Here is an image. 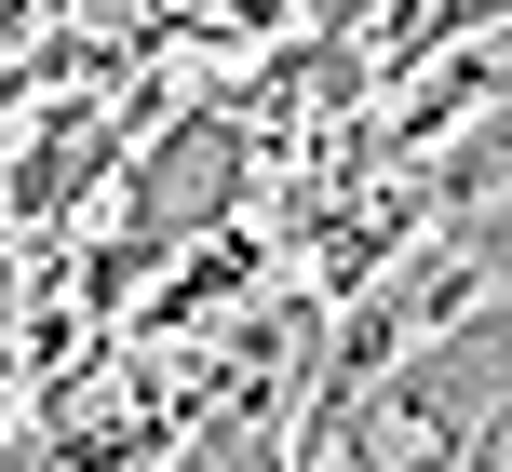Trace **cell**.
<instances>
[{
  "mask_svg": "<svg viewBox=\"0 0 512 472\" xmlns=\"http://www.w3.org/2000/svg\"><path fill=\"white\" fill-rule=\"evenodd\" d=\"M499 405H512V311H472V324H445V338H418L405 365L337 419L324 459L337 472H445V459L486 446Z\"/></svg>",
  "mask_w": 512,
  "mask_h": 472,
  "instance_id": "6da1fadb",
  "label": "cell"
},
{
  "mask_svg": "<svg viewBox=\"0 0 512 472\" xmlns=\"http://www.w3.org/2000/svg\"><path fill=\"white\" fill-rule=\"evenodd\" d=\"M243 162H256V122H243V108H189V122L162 135L149 162H135V189H122V230H108L95 284L122 297L135 270H162V257H176V243H203L216 216L243 203Z\"/></svg>",
  "mask_w": 512,
  "mask_h": 472,
  "instance_id": "7a4b0ae2",
  "label": "cell"
},
{
  "mask_svg": "<svg viewBox=\"0 0 512 472\" xmlns=\"http://www.w3.org/2000/svg\"><path fill=\"white\" fill-rule=\"evenodd\" d=\"M122 149V122H108V108H54L41 122V149L14 162V216H68L81 189H95V162Z\"/></svg>",
  "mask_w": 512,
  "mask_h": 472,
  "instance_id": "3957f363",
  "label": "cell"
},
{
  "mask_svg": "<svg viewBox=\"0 0 512 472\" xmlns=\"http://www.w3.org/2000/svg\"><path fill=\"white\" fill-rule=\"evenodd\" d=\"M499 189H512V81L486 95V135H472V149L445 162V203H459V216H486Z\"/></svg>",
  "mask_w": 512,
  "mask_h": 472,
  "instance_id": "277c9868",
  "label": "cell"
},
{
  "mask_svg": "<svg viewBox=\"0 0 512 472\" xmlns=\"http://www.w3.org/2000/svg\"><path fill=\"white\" fill-rule=\"evenodd\" d=\"M459 257L486 270V284H512V189H499V203H486V216H472V230H459Z\"/></svg>",
  "mask_w": 512,
  "mask_h": 472,
  "instance_id": "5b68a950",
  "label": "cell"
},
{
  "mask_svg": "<svg viewBox=\"0 0 512 472\" xmlns=\"http://www.w3.org/2000/svg\"><path fill=\"white\" fill-rule=\"evenodd\" d=\"M499 14H512V0H432L418 27H499Z\"/></svg>",
  "mask_w": 512,
  "mask_h": 472,
  "instance_id": "8992f818",
  "label": "cell"
},
{
  "mask_svg": "<svg viewBox=\"0 0 512 472\" xmlns=\"http://www.w3.org/2000/svg\"><path fill=\"white\" fill-rule=\"evenodd\" d=\"M459 472H512V405H499V419H486V446H472Z\"/></svg>",
  "mask_w": 512,
  "mask_h": 472,
  "instance_id": "52a82bcc",
  "label": "cell"
},
{
  "mask_svg": "<svg viewBox=\"0 0 512 472\" xmlns=\"http://www.w3.org/2000/svg\"><path fill=\"white\" fill-rule=\"evenodd\" d=\"M14 14H41V0H0V41H14Z\"/></svg>",
  "mask_w": 512,
  "mask_h": 472,
  "instance_id": "ba28073f",
  "label": "cell"
},
{
  "mask_svg": "<svg viewBox=\"0 0 512 472\" xmlns=\"http://www.w3.org/2000/svg\"><path fill=\"white\" fill-rule=\"evenodd\" d=\"M14 81H27V68H0V108H14Z\"/></svg>",
  "mask_w": 512,
  "mask_h": 472,
  "instance_id": "9c48e42d",
  "label": "cell"
}]
</instances>
